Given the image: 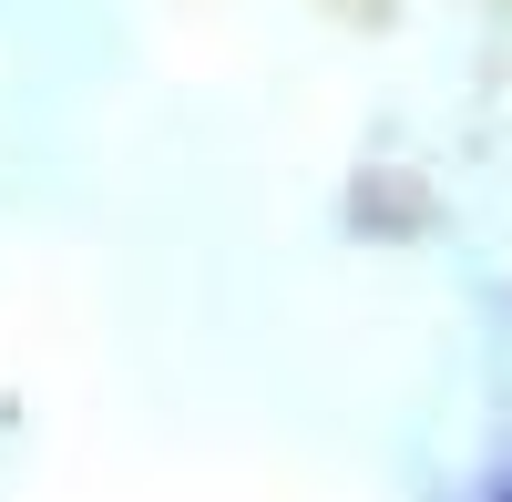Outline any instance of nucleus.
<instances>
[{
	"label": "nucleus",
	"instance_id": "obj_1",
	"mask_svg": "<svg viewBox=\"0 0 512 502\" xmlns=\"http://www.w3.org/2000/svg\"><path fill=\"white\" fill-rule=\"evenodd\" d=\"M482 502H512V462H502V472H492V482H482Z\"/></svg>",
	"mask_w": 512,
	"mask_h": 502
}]
</instances>
